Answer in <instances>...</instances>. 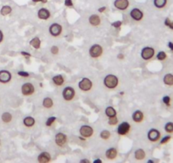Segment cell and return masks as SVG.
Instances as JSON below:
<instances>
[{
  "label": "cell",
  "mask_w": 173,
  "mask_h": 163,
  "mask_svg": "<svg viewBox=\"0 0 173 163\" xmlns=\"http://www.w3.org/2000/svg\"><path fill=\"white\" fill-rule=\"evenodd\" d=\"M164 24L166 27H167L168 28H170L171 30H173V21H171L170 18H166L165 19V21H164Z\"/></svg>",
  "instance_id": "obj_37"
},
{
  "label": "cell",
  "mask_w": 173,
  "mask_h": 163,
  "mask_svg": "<svg viewBox=\"0 0 173 163\" xmlns=\"http://www.w3.org/2000/svg\"><path fill=\"white\" fill-rule=\"evenodd\" d=\"M162 102H163L167 107H169V106H171V104H172V98H171L170 96L166 95V96H164L163 98H162Z\"/></svg>",
  "instance_id": "obj_36"
},
{
  "label": "cell",
  "mask_w": 173,
  "mask_h": 163,
  "mask_svg": "<svg viewBox=\"0 0 173 163\" xmlns=\"http://www.w3.org/2000/svg\"><path fill=\"white\" fill-rule=\"evenodd\" d=\"M37 18L42 21H47L51 17V12L48 9L45 7H42L37 10Z\"/></svg>",
  "instance_id": "obj_14"
},
{
  "label": "cell",
  "mask_w": 173,
  "mask_h": 163,
  "mask_svg": "<svg viewBox=\"0 0 173 163\" xmlns=\"http://www.w3.org/2000/svg\"><path fill=\"white\" fill-rule=\"evenodd\" d=\"M104 54V49L100 44H93L88 49V55L93 59H99Z\"/></svg>",
  "instance_id": "obj_2"
},
{
  "label": "cell",
  "mask_w": 173,
  "mask_h": 163,
  "mask_svg": "<svg viewBox=\"0 0 173 163\" xmlns=\"http://www.w3.org/2000/svg\"><path fill=\"white\" fill-rule=\"evenodd\" d=\"M54 102L53 98L50 97H46L42 100V106L45 109H52L54 107Z\"/></svg>",
  "instance_id": "obj_25"
},
{
  "label": "cell",
  "mask_w": 173,
  "mask_h": 163,
  "mask_svg": "<svg viewBox=\"0 0 173 163\" xmlns=\"http://www.w3.org/2000/svg\"><path fill=\"white\" fill-rule=\"evenodd\" d=\"M17 74H18L20 77H30L29 72H27V71H20L17 72Z\"/></svg>",
  "instance_id": "obj_40"
},
{
  "label": "cell",
  "mask_w": 173,
  "mask_h": 163,
  "mask_svg": "<svg viewBox=\"0 0 173 163\" xmlns=\"http://www.w3.org/2000/svg\"><path fill=\"white\" fill-rule=\"evenodd\" d=\"M104 114H105V116H106L108 118H110V117H113V116H117V111H116V110H115L113 106H107V107L105 108Z\"/></svg>",
  "instance_id": "obj_24"
},
{
  "label": "cell",
  "mask_w": 173,
  "mask_h": 163,
  "mask_svg": "<svg viewBox=\"0 0 173 163\" xmlns=\"http://www.w3.org/2000/svg\"><path fill=\"white\" fill-rule=\"evenodd\" d=\"M54 143L60 148H65L68 144V136L64 132H57L54 136Z\"/></svg>",
  "instance_id": "obj_3"
},
{
  "label": "cell",
  "mask_w": 173,
  "mask_h": 163,
  "mask_svg": "<svg viewBox=\"0 0 173 163\" xmlns=\"http://www.w3.org/2000/svg\"><path fill=\"white\" fill-rule=\"evenodd\" d=\"M131 125L128 122H122L121 124L118 125V128H117V134L121 137H125L127 135L129 134L130 131H131Z\"/></svg>",
  "instance_id": "obj_7"
},
{
  "label": "cell",
  "mask_w": 173,
  "mask_h": 163,
  "mask_svg": "<svg viewBox=\"0 0 173 163\" xmlns=\"http://www.w3.org/2000/svg\"><path fill=\"white\" fill-rule=\"evenodd\" d=\"M163 82L166 86H173V74L167 73L163 77Z\"/></svg>",
  "instance_id": "obj_27"
},
{
  "label": "cell",
  "mask_w": 173,
  "mask_h": 163,
  "mask_svg": "<svg viewBox=\"0 0 173 163\" xmlns=\"http://www.w3.org/2000/svg\"><path fill=\"white\" fill-rule=\"evenodd\" d=\"M167 46H168V48H169V49L172 51V52H173V43L172 42H168V43H167Z\"/></svg>",
  "instance_id": "obj_43"
},
{
  "label": "cell",
  "mask_w": 173,
  "mask_h": 163,
  "mask_svg": "<svg viewBox=\"0 0 173 163\" xmlns=\"http://www.w3.org/2000/svg\"><path fill=\"white\" fill-rule=\"evenodd\" d=\"M35 86L32 82H25L22 84L21 88V94L25 97H29L33 95L35 93Z\"/></svg>",
  "instance_id": "obj_5"
},
{
  "label": "cell",
  "mask_w": 173,
  "mask_h": 163,
  "mask_svg": "<svg viewBox=\"0 0 173 163\" xmlns=\"http://www.w3.org/2000/svg\"><path fill=\"white\" fill-rule=\"evenodd\" d=\"M117 156H118V150L116 148L111 147L105 151V157L109 161H114L117 158Z\"/></svg>",
  "instance_id": "obj_17"
},
{
  "label": "cell",
  "mask_w": 173,
  "mask_h": 163,
  "mask_svg": "<svg viewBox=\"0 0 173 163\" xmlns=\"http://www.w3.org/2000/svg\"><path fill=\"white\" fill-rule=\"evenodd\" d=\"M93 86V83L88 77H83L78 82V88L82 92H89L90 90H92Z\"/></svg>",
  "instance_id": "obj_4"
},
{
  "label": "cell",
  "mask_w": 173,
  "mask_h": 163,
  "mask_svg": "<svg viewBox=\"0 0 173 163\" xmlns=\"http://www.w3.org/2000/svg\"><path fill=\"white\" fill-rule=\"evenodd\" d=\"M80 162H86V163H90L91 162L88 160V159H82L81 161H80Z\"/></svg>",
  "instance_id": "obj_47"
},
{
  "label": "cell",
  "mask_w": 173,
  "mask_h": 163,
  "mask_svg": "<svg viewBox=\"0 0 173 163\" xmlns=\"http://www.w3.org/2000/svg\"><path fill=\"white\" fill-rule=\"evenodd\" d=\"M79 133H80L81 136L84 137L87 139V138H89L92 136H93L94 129H93V127H91L89 125H82V126L80 127Z\"/></svg>",
  "instance_id": "obj_11"
},
{
  "label": "cell",
  "mask_w": 173,
  "mask_h": 163,
  "mask_svg": "<svg viewBox=\"0 0 173 163\" xmlns=\"http://www.w3.org/2000/svg\"><path fill=\"white\" fill-rule=\"evenodd\" d=\"M56 116H49L47 120H46V122H45V126L48 127V128H50L51 126H53V124L56 121Z\"/></svg>",
  "instance_id": "obj_32"
},
{
  "label": "cell",
  "mask_w": 173,
  "mask_h": 163,
  "mask_svg": "<svg viewBox=\"0 0 173 163\" xmlns=\"http://www.w3.org/2000/svg\"><path fill=\"white\" fill-rule=\"evenodd\" d=\"M51 161H52L51 155L48 151H42L37 156V162L39 163H48Z\"/></svg>",
  "instance_id": "obj_18"
},
{
  "label": "cell",
  "mask_w": 173,
  "mask_h": 163,
  "mask_svg": "<svg viewBox=\"0 0 173 163\" xmlns=\"http://www.w3.org/2000/svg\"><path fill=\"white\" fill-rule=\"evenodd\" d=\"M129 15H130V17H131V19L133 21H141L144 17V13L141 9H139L138 7H134L130 10Z\"/></svg>",
  "instance_id": "obj_10"
},
{
  "label": "cell",
  "mask_w": 173,
  "mask_h": 163,
  "mask_svg": "<svg viewBox=\"0 0 173 163\" xmlns=\"http://www.w3.org/2000/svg\"><path fill=\"white\" fill-rule=\"evenodd\" d=\"M154 55H155V50L152 47H144L141 50V58L146 61L153 59Z\"/></svg>",
  "instance_id": "obj_6"
},
{
  "label": "cell",
  "mask_w": 173,
  "mask_h": 163,
  "mask_svg": "<svg viewBox=\"0 0 173 163\" xmlns=\"http://www.w3.org/2000/svg\"><path fill=\"white\" fill-rule=\"evenodd\" d=\"M50 53H51L53 55H58L59 53H60V49H59V47L56 46V45L52 46L51 49H50Z\"/></svg>",
  "instance_id": "obj_38"
},
{
  "label": "cell",
  "mask_w": 173,
  "mask_h": 163,
  "mask_svg": "<svg viewBox=\"0 0 173 163\" xmlns=\"http://www.w3.org/2000/svg\"><path fill=\"white\" fill-rule=\"evenodd\" d=\"M148 162H150V163H154V161H153V160H148Z\"/></svg>",
  "instance_id": "obj_50"
},
{
  "label": "cell",
  "mask_w": 173,
  "mask_h": 163,
  "mask_svg": "<svg viewBox=\"0 0 173 163\" xmlns=\"http://www.w3.org/2000/svg\"><path fill=\"white\" fill-rule=\"evenodd\" d=\"M47 1L48 0H32V2H34V3H47Z\"/></svg>",
  "instance_id": "obj_45"
},
{
  "label": "cell",
  "mask_w": 173,
  "mask_h": 163,
  "mask_svg": "<svg viewBox=\"0 0 173 163\" xmlns=\"http://www.w3.org/2000/svg\"><path fill=\"white\" fill-rule=\"evenodd\" d=\"M63 32V27L60 23L54 22L53 24H51L48 27V33L49 34L54 37H60Z\"/></svg>",
  "instance_id": "obj_9"
},
{
  "label": "cell",
  "mask_w": 173,
  "mask_h": 163,
  "mask_svg": "<svg viewBox=\"0 0 173 163\" xmlns=\"http://www.w3.org/2000/svg\"><path fill=\"white\" fill-rule=\"evenodd\" d=\"M130 0H114L113 6L115 9L120 11H125L130 7Z\"/></svg>",
  "instance_id": "obj_12"
},
{
  "label": "cell",
  "mask_w": 173,
  "mask_h": 163,
  "mask_svg": "<svg viewBox=\"0 0 173 163\" xmlns=\"http://www.w3.org/2000/svg\"><path fill=\"white\" fill-rule=\"evenodd\" d=\"M0 145H1V139H0Z\"/></svg>",
  "instance_id": "obj_51"
},
{
  "label": "cell",
  "mask_w": 173,
  "mask_h": 163,
  "mask_svg": "<svg viewBox=\"0 0 173 163\" xmlns=\"http://www.w3.org/2000/svg\"><path fill=\"white\" fill-rule=\"evenodd\" d=\"M147 137H148V139L152 142V143H156L158 142L160 138H161V133L160 132L156 129V128H151L149 129L148 132V134H147Z\"/></svg>",
  "instance_id": "obj_13"
},
{
  "label": "cell",
  "mask_w": 173,
  "mask_h": 163,
  "mask_svg": "<svg viewBox=\"0 0 173 163\" xmlns=\"http://www.w3.org/2000/svg\"><path fill=\"white\" fill-rule=\"evenodd\" d=\"M88 22L92 27H98L102 23V19L99 15L98 14H93L88 17Z\"/></svg>",
  "instance_id": "obj_16"
},
{
  "label": "cell",
  "mask_w": 173,
  "mask_h": 163,
  "mask_svg": "<svg viewBox=\"0 0 173 163\" xmlns=\"http://www.w3.org/2000/svg\"><path fill=\"white\" fill-rule=\"evenodd\" d=\"M12 79V74L8 70L0 71V83L6 84L9 83Z\"/></svg>",
  "instance_id": "obj_15"
},
{
  "label": "cell",
  "mask_w": 173,
  "mask_h": 163,
  "mask_svg": "<svg viewBox=\"0 0 173 163\" xmlns=\"http://www.w3.org/2000/svg\"><path fill=\"white\" fill-rule=\"evenodd\" d=\"M106 10V7L105 6H103V7H100L99 9H98V11L100 13V14H102V13H104V11Z\"/></svg>",
  "instance_id": "obj_44"
},
{
  "label": "cell",
  "mask_w": 173,
  "mask_h": 163,
  "mask_svg": "<svg viewBox=\"0 0 173 163\" xmlns=\"http://www.w3.org/2000/svg\"><path fill=\"white\" fill-rule=\"evenodd\" d=\"M108 119H109V120H108V124H109V126H115V125H117L118 122H119L117 116H113V117H110V118H108Z\"/></svg>",
  "instance_id": "obj_34"
},
{
  "label": "cell",
  "mask_w": 173,
  "mask_h": 163,
  "mask_svg": "<svg viewBox=\"0 0 173 163\" xmlns=\"http://www.w3.org/2000/svg\"><path fill=\"white\" fill-rule=\"evenodd\" d=\"M1 120H2V122H3V123L8 124V123H9V122H12V120H13V116H12V114L9 113V112H3V113L2 114V116H1Z\"/></svg>",
  "instance_id": "obj_26"
},
{
  "label": "cell",
  "mask_w": 173,
  "mask_h": 163,
  "mask_svg": "<svg viewBox=\"0 0 173 163\" xmlns=\"http://www.w3.org/2000/svg\"><path fill=\"white\" fill-rule=\"evenodd\" d=\"M171 139H172V136H171V135H166V136L163 137V138L160 139V144L161 145H164V144L169 143V141H170Z\"/></svg>",
  "instance_id": "obj_35"
},
{
  "label": "cell",
  "mask_w": 173,
  "mask_h": 163,
  "mask_svg": "<svg viewBox=\"0 0 173 163\" xmlns=\"http://www.w3.org/2000/svg\"><path fill=\"white\" fill-rule=\"evenodd\" d=\"M117 58H118V59H121V60H123V59H124V55H123L122 54H119L118 56H117Z\"/></svg>",
  "instance_id": "obj_48"
},
{
  "label": "cell",
  "mask_w": 173,
  "mask_h": 163,
  "mask_svg": "<svg viewBox=\"0 0 173 163\" xmlns=\"http://www.w3.org/2000/svg\"><path fill=\"white\" fill-rule=\"evenodd\" d=\"M52 82L56 87H62L66 82V78L63 75L58 74V75H54L52 77Z\"/></svg>",
  "instance_id": "obj_19"
},
{
  "label": "cell",
  "mask_w": 173,
  "mask_h": 163,
  "mask_svg": "<svg viewBox=\"0 0 173 163\" xmlns=\"http://www.w3.org/2000/svg\"><path fill=\"white\" fill-rule=\"evenodd\" d=\"M3 41V33L0 30V43Z\"/></svg>",
  "instance_id": "obj_46"
},
{
  "label": "cell",
  "mask_w": 173,
  "mask_h": 163,
  "mask_svg": "<svg viewBox=\"0 0 173 163\" xmlns=\"http://www.w3.org/2000/svg\"><path fill=\"white\" fill-rule=\"evenodd\" d=\"M62 97L64 98V100L66 102L72 101L76 97V91H75L74 88H72L70 86L66 87L62 90Z\"/></svg>",
  "instance_id": "obj_8"
},
{
  "label": "cell",
  "mask_w": 173,
  "mask_h": 163,
  "mask_svg": "<svg viewBox=\"0 0 173 163\" xmlns=\"http://www.w3.org/2000/svg\"><path fill=\"white\" fill-rule=\"evenodd\" d=\"M104 87L108 89L113 90L115 89L119 85V78L117 76L114 74H108L104 77Z\"/></svg>",
  "instance_id": "obj_1"
},
{
  "label": "cell",
  "mask_w": 173,
  "mask_h": 163,
  "mask_svg": "<svg viewBox=\"0 0 173 163\" xmlns=\"http://www.w3.org/2000/svg\"><path fill=\"white\" fill-rule=\"evenodd\" d=\"M99 138L103 140H109L110 138H111V132L107 129H104V130L101 131L100 134H99Z\"/></svg>",
  "instance_id": "obj_30"
},
{
  "label": "cell",
  "mask_w": 173,
  "mask_h": 163,
  "mask_svg": "<svg viewBox=\"0 0 173 163\" xmlns=\"http://www.w3.org/2000/svg\"><path fill=\"white\" fill-rule=\"evenodd\" d=\"M102 162H103V161H102L101 159H96V160H94V161H93V163H97V162L101 163Z\"/></svg>",
  "instance_id": "obj_49"
},
{
  "label": "cell",
  "mask_w": 173,
  "mask_h": 163,
  "mask_svg": "<svg viewBox=\"0 0 173 163\" xmlns=\"http://www.w3.org/2000/svg\"><path fill=\"white\" fill-rule=\"evenodd\" d=\"M65 5L68 8H72L74 6L73 0H65Z\"/></svg>",
  "instance_id": "obj_41"
},
{
  "label": "cell",
  "mask_w": 173,
  "mask_h": 163,
  "mask_svg": "<svg viewBox=\"0 0 173 163\" xmlns=\"http://www.w3.org/2000/svg\"><path fill=\"white\" fill-rule=\"evenodd\" d=\"M166 58H167V55L165 51H160L156 55V59L160 61H163L166 60Z\"/></svg>",
  "instance_id": "obj_31"
},
{
  "label": "cell",
  "mask_w": 173,
  "mask_h": 163,
  "mask_svg": "<svg viewBox=\"0 0 173 163\" xmlns=\"http://www.w3.org/2000/svg\"><path fill=\"white\" fill-rule=\"evenodd\" d=\"M132 118H133V121L136 123H141L143 122V121L144 120V114L142 110H135L133 113V116H132Z\"/></svg>",
  "instance_id": "obj_20"
},
{
  "label": "cell",
  "mask_w": 173,
  "mask_h": 163,
  "mask_svg": "<svg viewBox=\"0 0 173 163\" xmlns=\"http://www.w3.org/2000/svg\"><path fill=\"white\" fill-rule=\"evenodd\" d=\"M146 157V152L143 149H137L135 151H134V158L136 161H143Z\"/></svg>",
  "instance_id": "obj_21"
},
{
  "label": "cell",
  "mask_w": 173,
  "mask_h": 163,
  "mask_svg": "<svg viewBox=\"0 0 173 163\" xmlns=\"http://www.w3.org/2000/svg\"><path fill=\"white\" fill-rule=\"evenodd\" d=\"M152 3L154 8L158 9H162L166 7L168 0H152Z\"/></svg>",
  "instance_id": "obj_23"
},
{
  "label": "cell",
  "mask_w": 173,
  "mask_h": 163,
  "mask_svg": "<svg viewBox=\"0 0 173 163\" xmlns=\"http://www.w3.org/2000/svg\"><path fill=\"white\" fill-rule=\"evenodd\" d=\"M111 26H112L114 28L119 30V29H121V26H122V22H121V21H116L111 23Z\"/></svg>",
  "instance_id": "obj_39"
},
{
  "label": "cell",
  "mask_w": 173,
  "mask_h": 163,
  "mask_svg": "<svg viewBox=\"0 0 173 163\" xmlns=\"http://www.w3.org/2000/svg\"><path fill=\"white\" fill-rule=\"evenodd\" d=\"M165 131L169 133V134H172L173 133V122H168L166 123L165 125Z\"/></svg>",
  "instance_id": "obj_33"
},
{
  "label": "cell",
  "mask_w": 173,
  "mask_h": 163,
  "mask_svg": "<svg viewBox=\"0 0 173 163\" xmlns=\"http://www.w3.org/2000/svg\"><path fill=\"white\" fill-rule=\"evenodd\" d=\"M23 124L26 128H33L36 124V120H35L34 117L32 116H26L24 119H23Z\"/></svg>",
  "instance_id": "obj_22"
},
{
  "label": "cell",
  "mask_w": 173,
  "mask_h": 163,
  "mask_svg": "<svg viewBox=\"0 0 173 163\" xmlns=\"http://www.w3.org/2000/svg\"><path fill=\"white\" fill-rule=\"evenodd\" d=\"M30 45L34 49H39L41 48V39L38 37H34L30 41Z\"/></svg>",
  "instance_id": "obj_28"
},
{
  "label": "cell",
  "mask_w": 173,
  "mask_h": 163,
  "mask_svg": "<svg viewBox=\"0 0 173 163\" xmlns=\"http://www.w3.org/2000/svg\"><path fill=\"white\" fill-rule=\"evenodd\" d=\"M21 55L23 57L27 58V59H29V58L32 57V55H31L30 53H28V52H25V51H21Z\"/></svg>",
  "instance_id": "obj_42"
},
{
  "label": "cell",
  "mask_w": 173,
  "mask_h": 163,
  "mask_svg": "<svg viewBox=\"0 0 173 163\" xmlns=\"http://www.w3.org/2000/svg\"><path fill=\"white\" fill-rule=\"evenodd\" d=\"M12 12V7L9 5H3L0 9V15L3 16H7Z\"/></svg>",
  "instance_id": "obj_29"
}]
</instances>
